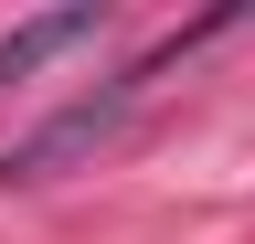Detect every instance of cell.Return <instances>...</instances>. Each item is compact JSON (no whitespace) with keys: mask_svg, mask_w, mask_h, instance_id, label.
Masks as SVG:
<instances>
[{"mask_svg":"<svg viewBox=\"0 0 255 244\" xmlns=\"http://www.w3.org/2000/svg\"><path fill=\"white\" fill-rule=\"evenodd\" d=\"M223 21H234V11H213V21H191V32H170V43L149 53V64H128V75L107 85V96H75L64 117H43L32 138H11V149H0V180H53V170H75V160H96V149H107V138L128 128V106H138V85H149L159 64H181V53L202 43V32H223Z\"/></svg>","mask_w":255,"mask_h":244,"instance_id":"obj_1","label":"cell"},{"mask_svg":"<svg viewBox=\"0 0 255 244\" xmlns=\"http://www.w3.org/2000/svg\"><path fill=\"white\" fill-rule=\"evenodd\" d=\"M96 32H107V11H43V21H11V32H0V85L43 75L53 53H75V43H96Z\"/></svg>","mask_w":255,"mask_h":244,"instance_id":"obj_2","label":"cell"}]
</instances>
